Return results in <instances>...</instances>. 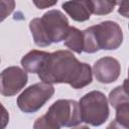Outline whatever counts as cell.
<instances>
[{
  "label": "cell",
  "instance_id": "1",
  "mask_svg": "<svg viewBox=\"0 0 129 129\" xmlns=\"http://www.w3.org/2000/svg\"><path fill=\"white\" fill-rule=\"evenodd\" d=\"M47 84H69L74 89H82L92 83V70L81 62L69 50H56L49 53L44 66L37 74Z\"/></svg>",
  "mask_w": 129,
  "mask_h": 129
},
{
  "label": "cell",
  "instance_id": "2",
  "mask_svg": "<svg viewBox=\"0 0 129 129\" xmlns=\"http://www.w3.org/2000/svg\"><path fill=\"white\" fill-rule=\"evenodd\" d=\"M29 28L37 46L44 47L51 43L64 40L69 32V20L62 12L56 9L45 12L40 18H33Z\"/></svg>",
  "mask_w": 129,
  "mask_h": 129
},
{
  "label": "cell",
  "instance_id": "3",
  "mask_svg": "<svg viewBox=\"0 0 129 129\" xmlns=\"http://www.w3.org/2000/svg\"><path fill=\"white\" fill-rule=\"evenodd\" d=\"M83 33V51L94 53L100 49H117L123 42V32L120 25L111 20L86 28Z\"/></svg>",
  "mask_w": 129,
  "mask_h": 129
},
{
  "label": "cell",
  "instance_id": "4",
  "mask_svg": "<svg viewBox=\"0 0 129 129\" xmlns=\"http://www.w3.org/2000/svg\"><path fill=\"white\" fill-rule=\"evenodd\" d=\"M82 122L92 126H101L109 117V106L106 96L100 91H92L79 101Z\"/></svg>",
  "mask_w": 129,
  "mask_h": 129
},
{
  "label": "cell",
  "instance_id": "5",
  "mask_svg": "<svg viewBox=\"0 0 129 129\" xmlns=\"http://www.w3.org/2000/svg\"><path fill=\"white\" fill-rule=\"evenodd\" d=\"M57 129L61 127H75L82 122L79 103L75 100L60 99L55 101L44 115Z\"/></svg>",
  "mask_w": 129,
  "mask_h": 129
},
{
  "label": "cell",
  "instance_id": "6",
  "mask_svg": "<svg viewBox=\"0 0 129 129\" xmlns=\"http://www.w3.org/2000/svg\"><path fill=\"white\" fill-rule=\"evenodd\" d=\"M54 88L51 84L39 82L29 86L17 98L18 108L24 113L38 111L53 95Z\"/></svg>",
  "mask_w": 129,
  "mask_h": 129
},
{
  "label": "cell",
  "instance_id": "7",
  "mask_svg": "<svg viewBox=\"0 0 129 129\" xmlns=\"http://www.w3.org/2000/svg\"><path fill=\"white\" fill-rule=\"evenodd\" d=\"M27 73L19 67H9L0 73V94L11 97L19 93L27 84Z\"/></svg>",
  "mask_w": 129,
  "mask_h": 129
},
{
  "label": "cell",
  "instance_id": "8",
  "mask_svg": "<svg viewBox=\"0 0 129 129\" xmlns=\"http://www.w3.org/2000/svg\"><path fill=\"white\" fill-rule=\"evenodd\" d=\"M93 73L98 82L102 84H110L119 78L121 66L116 58L112 56H104L94 63Z\"/></svg>",
  "mask_w": 129,
  "mask_h": 129
},
{
  "label": "cell",
  "instance_id": "9",
  "mask_svg": "<svg viewBox=\"0 0 129 129\" xmlns=\"http://www.w3.org/2000/svg\"><path fill=\"white\" fill-rule=\"evenodd\" d=\"M48 56H49V52L33 49L30 50L21 58V66L23 67L26 73L38 74L42 69V67L44 66Z\"/></svg>",
  "mask_w": 129,
  "mask_h": 129
},
{
  "label": "cell",
  "instance_id": "10",
  "mask_svg": "<svg viewBox=\"0 0 129 129\" xmlns=\"http://www.w3.org/2000/svg\"><path fill=\"white\" fill-rule=\"evenodd\" d=\"M62 9L71 16V18L78 22L87 21L90 19L91 12L88 5V0L85 1H67L61 5Z\"/></svg>",
  "mask_w": 129,
  "mask_h": 129
},
{
  "label": "cell",
  "instance_id": "11",
  "mask_svg": "<svg viewBox=\"0 0 129 129\" xmlns=\"http://www.w3.org/2000/svg\"><path fill=\"white\" fill-rule=\"evenodd\" d=\"M64 45L71 50L82 53L83 52V33L76 27L70 26L68 35L64 39Z\"/></svg>",
  "mask_w": 129,
  "mask_h": 129
},
{
  "label": "cell",
  "instance_id": "12",
  "mask_svg": "<svg viewBox=\"0 0 129 129\" xmlns=\"http://www.w3.org/2000/svg\"><path fill=\"white\" fill-rule=\"evenodd\" d=\"M109 102L115 109L123 105L129 104V98H128V92H127V80H125L123 86H118L110 92Z\"/></svg>",
  "mask_w": 129,
  "mask_h": 129
},
{
  "label": "cell",
  "instance_id": "13",
  "mask_svg": "<svg viewBox=\"0 0 129 129\" xmlns=\"http://www.w3.org/2000/svg\"><path fill=\"white\" fill-rule=\"evenodd\" d=\"M118 4L115 1H105V0H88V5L91 14L96 15H106L113 11L115 5Z\"/></svg>",
  "mask_w": 129,
  "mask_h": 129
},
{
  "label": "cell",
  "instance_id": "14",
  "mask_svg": "<svg viewBox=\"0 0 129 129\" xmlns=\"http://www.w3.org/2000/svg\"><path fill=\"white\" fill-rule=\"evenodd\" d=\"M15 7V1L13 0H0V22L8 17L12 13Z\"/></svg>",
  "mask_w": 129,
  "mask_h": 129
},
{
  "label": "cell",
  "instance_id": "15",
  "mask_svg": "<svg viewBox=\"0 0 129 129\" xmlns=\"http://www.w3.org/2000/svg\"><path fill=\"white\" fill-rule=\"evenodd\" d=\"M9 122V113L0 103V129H5Z\"/></svg>",
  "mask_w": 129,
  "mask_h": 129
},
{
  "label": "cell",
  "instance_id": "16",
  "mask_svg": "<svg viewBox=\"0 0 129 129\" xmlns=\"http://www.w3.org/2000/svg\"><path fill=\"white\" fill-rule=\"evenodd\" d=\"M56 2H57V1H53V2H46V1H40V2H38V1H33L34 5H35L38 9H44V8L50 7V6L54 5V4H56Z\"/></svg>",
  "mask_w": 129,
  "mask_h": 129
},
{
  "label": "cell",
  "instance_id": "17",
  "mask_svg": "<svg viewBox=\"0 0 129 129\" xmlns=\"http://www.w3.org/2000/svg\"><path fill=\"white\" fill-rule=\"evenodd\" d=\"M120 4V8H119V13L122 14L124 17H128V2H121Z\"/></svg>",
  "mask_w": 129,
  "mask_h": 129
},
{
  "label": "cell",
  "instance_id": "18",
  "mask_svg": "<svg viewBox=\"0 0 129 129\" xmlns=\"http://www.w3.org/2000/svg\"><path fill=\"white\" fill-rule=\"evenodd\" d=\"M73 129H90L88 126H79V127H76V128H73Z\"/></svg>",
  "mask_w": 129,
  "mask_h": 129
}]
</instances>
